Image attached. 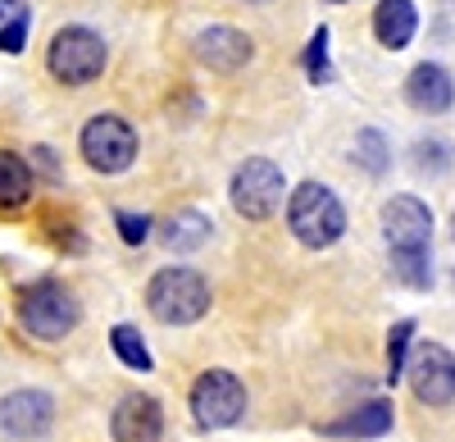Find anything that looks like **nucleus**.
Listing matches in <instances>:
<instances>
[{"mask_svg":"<svg viewBox=\"0 0 455 442\" xmlns=\"http://www.w3.org/2000/svg\"><path fill=\"white\" fill-rule=\"evenodd\" d=\"M287 224L306 246L323 251L347 233V210H341L337 192L323 188V182H300V188L287 197Z\"/></svg>","mask_w":455,"mask_h":442,"instance_id":"1","label":"nucleus"},{"mask_svg":"<svg viewBox=\"0 0 455 442\" xmlns=\"http://www.w3.org/2000/svg\"><path fill=\"white\" fill-rule=\"evenodd\" d=\"M146 306L160 324H196L210 310V283L196 269H160L146 287Z\"/></svg>","mask_w":455,"mask_h":442,"instance_id":"2","label":"nucleus"},{"mask_svg":"<svg viewBox=\"0 0 455 442\" xmlns=\"http://www.w3.org/2000/svg\"><path fill=\"white\" fill-rule=\"evenodd\" d=\"M78 297L64 287V283H32L23 297H19V319H23V328L32 338H46V342H55V338H64V334H73L78 328Z\"/></svg>","mask_w":455,"mask_h":442,"instance_id":"3","label":"nucleus"},{"mask_svg":"<svg viewBox=\"0 0 455 442\" xmlns=\"http://www.w3.org/2000/svg\"><path fill=\"white\" fill-rule=\"evenodd\" d=\"M51 73L68 87H83L92 78H100L105 68V42L87 28H60L55 42H51V55H46Z\"/></svg>","mask_w":455,"mask_h":442,"instance_id":"4","label":"nucleus"},{"mask_svg":"<svg viewBox=\"0 0 455 442\" xmlns=\"http://www.w3.org/2000/svg\"><path fill=\"white\" fill-rule=\"evenodd\" d=\"M283 192H287V182H283V169L274 160L255 156V160L237 165V173H233V205H237V214L255 219V224L283 205Z\"/></svg>","mask_w":455,"mask_h":442,"instance_id":"5","label":"nucleus"},{"mask_svg":"<svg viewBox=\"0 0 455 442\" xmlns=\"http://www.w3.org/2000/svg\"><path fill=\"white\" fill-rule=\"evenodd\" d=\"M83 156L100 173H124L137 160V133H132V124L119 119V115H96L83 128Z\"/></svg>","mask_w":455,"mask_h":442,"instance_id":"6","label":"nucleus"},{"mask_svg":"<svg viewBox=\"0 0 455 442\" xmlns=\"http://www.w3.org/2000/svg\"><path fill=\"white\" fill-rule=\"evenodd\" d=\"M246 411V388L237 383V374H228V370H210L196 379L192 388V415L201 429H228V424H237Z\"/></svg>","mask_w":455,"mask_h":442,"instance_id":"7","label":"nucleus"},{"mask_svg":"<svg viewBox=\"0 0 455 442\" xmlns=\"http://www.w3.org/2000/svg\"><path fill=\"white\" fill-rule=\"evenodd\" d=\"M405 379L424 406H446V401H455V356L442 342H424L410 356Z\"/></svg>","mask_w":455,"mask_h":442,"instance_id":"8","label":"nucleus"},{"mask_svg":"<svg viewBox=\"0 0 455 442\" xmlns=\"http://www.w3.org/2000/svg\"><path fill=\"white\" fill-rule=\"evenodd\" d=\"M383 237L392 246V255L405 251H428L433 242V214L419 197H392L383 205Z\"/></svg>","mask_w":455,"mask_h":442,"instance_id":"9","label":"nucleus"},{"mask_svg":"<svg viewBox=\"0 0 455 442\" xmlns=\"http://www.w3.org/2000/svg\"><path fill=\"white\" fill-rule=\"evenodd\" d=\"M51 420H55V401L46 392H36V388H19V392H10L5 401H0V429H5L10 438H19V442L46 438Z\"/></svg>","mask_w":455,"mask_h":442,"instance_id":"10","label":"nucleus"},{"mask_svg":"<svg viewBox=\"0 0 455 442\" xmlns=\"http://www.w3.org/2000/svg\"><path fill=\"white\" fill-rule=\"evenodd\" d=\"M160 433H164V415H160L156 397L132 392L119 401V411H114V442H160Z\"/></svg>","mask_w":455,"mask_h":442,"instance_id":"11","label":"nucleus"},{"mask_svg":"<svg viewBox=\"0 0 455 442\" xmlns=\"http://www.w3.org/2000/svg\"><path fill=\"white\" fill-rule=\"evenodd\" d=\"M405 100L414 109H424V115H442V109H451V100H455L451 73L442 64H414L410 78H405Z\"/></svg>","mask_w":455,"mask_h":442,"instance_id":"12","label":"nucleus"},{"mask_svg":"<svg viewBox=\"0 0 455 442\" xmlns=\"http://www.w3.org/2000/svg\"><path fill=\"white\" fill-rule=\"evenodd\" d=\"M196 55L201 64H210L214 73H237L251 60V36L237 28H205L196 36Z\"/></svg>","mask_w":455,"mask_h":442,"instance_id":"13","label":"nucleus"},{"mask_svg":"<svg viewBox=\"0 0 455 442\" xmlns=\"http://www.w3.org/2000/svg\"><path fill=\"white\" fill-rule=\"evenodd\" d=\"M414 28H419V10H414V0H378V10H373V36L387 51H405Z\"/></svg>","mask_w":455,"mask_h":442,"instance_id":"14","label":"nucleus"},{"mask_svg":"<svg viewBox=\"0 0 455 442\" xmlns=\"http://www.w3.org/2000/svg\"><path fill=\"white\" fill-rule=\"evenodd\" d=\"M387 429H392V401L373 397L369 406H360L355 415H347V420L328 424L323 433H332V438H383Z\"/></svg>","mask_w":455,"mask_h":442,"instance_id":"15","label":"nucleus"},{"mask_svg":"<svg viewBox=\"0 0 455 442\" xmlns=\"http://www.w3.org/2000/svg\"><path fill=\"white\" fill-rule=\"evenodd\" d=\"M210 242V219L196 210H178L169 224H164V246L169 251H196Z\"/></svg>","mask_w":455,"mask_h":442,"instance_id":"16","label":"nucleus"},{"mask_svg":"<svg viewBox=\"0 0 455 442\" xmlns=\"http://www.w3.org/2000/svg\"><path fill=\"white\" fill-rule=\"evenodd\" d=\"M32 197V169L14 156V151H0V205L14 210Z\"/></svg>","mask_w":455,"mask_h":442,"instance_id":"17","label":"nucleus"},{"mask_svg":"<svg viewBox=\"0 0 455 442\" xmlns=\"http://www.w3.org/2000/svg\"><path fill=\"white\" fill-rule=\"evenodd\" d=\"M28 42V5L23 0H0V51L19 55Z\"/></svg>","mask_w":455,"mask_h":442,"instance_id":"18","label":"nucleus"},{"mask_svg":"<svg viewBox=\"0 0 455 442\" xmlns=\"http://www.w3.org/2000/svg\"><path fill=\"white\" fill-rule=\"evenodd\" d=\"M410 338H414V319H401L392 324V334H387V383H401L405 370H410Z\"/></svg>","mask_w":455,"mask_h":442,"instance_id":"19","label":"nucleus"},{"mask_svg":"<svg viewBox=\"0 0 455 442\" xmlns=\"http://www.w3.org/2000/svg\"><path fill=\"white\" fill-rule=\"evenodd\" d=\"M355 165L364 169V173H387V137L383 133H373V128H364V133H355Z\"/></svg>","mask_w":455,"mask_h":442,"instance_id":"20","label":"nucleus"},{"mask_svg":"<svg viewBox=\"0 0 455 442\" xmlns=\"http://www.w3.org/2000/svg\"><path fill=\"white\" fill-rule=\"evenodd\" d=\"M109 342H114V351H119L124 365H132V370H141V374L150 370V351H146V342H141V334H137L132 324H119L109 334Z\"/></svg>","mask_w":455,"mask_h":442,"instance_id":"21","label":"nucleus"},{"mask_svg":"<svg viewBox=\"0 0 455 442\" xmlns=\"http://www.w3.org/2000/svg\"><path fill=\"white\" fill-rule=\"evenodd\" d=\"M392 269L405 287H428L433 283V261H428V251H405V255H392Z\"/></svg>","mask_w":455,"mask_h":442,"instance_id":"22","label":"nucleus"},{"mask_svg":"<svg viewBox=\"0 0 455 442\" xmlns=\"http://www.w3.org/2000/svg\"><path fill=\"white\" fill-rule=\"evenodd\" d=\"M306 73L310 83H332V60H328V28H319L306 46Z\"/></svg>","mask_w":455,"mask_h":442,"instance_id":"23","label":"nucleus"},{"mask_svg":"<svg viewBox=\"0 0 455 442\" xmlns=\"http://www.w3.org/2000/svg\"><path fill=\"white\" fill-rule=\"evenodd\" d=\"M114 219H119V237H124L128 246H141V242H146V233H150V219H146V214L119 210V214H114Z\"/></svg>","mask_w":455,"mask_h":442,"instance_id":"24","label":"nucleus"},{"mask_svg":"<svg viewBox=\"0 0 455 442\" xmlns=\"http://www.w3.org/2000/svg\"><path fill=\"white\" fill-rule=\"evenodd\" d=\"M451 229H455V219H451Z\"/></svg>","mask_w":455,"mask_h":442,"instance_id":"25","label":"nucleus"}]
</instances>
